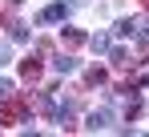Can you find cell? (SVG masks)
<instances>
[{"label": "cell", "mask_w": 149, "mask_h": 137, "mask_svg": "<svg viewBox=\"0 0 149 137\" xmlns=\"http://www.w3.org/2000/svg\"><path fill=\"white\" fill-rule=\"evenodd\" d=\"M4 121H20V125H24L28 121V105L16 101V97H4ZM20 125H16V129H20Z\"/></svg>", "instance_id": "obj_3"}, {"label": "cell", "mask_w": 149, "mask_h": 137, "mask_svg": "<svg viewBox=\"0 0 149 137\" xmlns=\"http://www.w3.org/2000/svg\"><path fill=\"white\" fill-rule=\"evenodd\" d=\"M65 4H73V8H81V4H85V0H65Z\"/></svg>", "instance_id": "obj_18"}, {"label": "cell", "mask_w": 149, "mask_h": 137, "mask_svg": "<svg viewBox=\"0 0 149 137\" xmlns=\"http://www.w3.org/2000/svg\"><path fill=\"white\" fill-rule=\"evenodd\" d=\"M89 48H93V52H109V48H113V32H93V36H89Z\"/></svg>", "instance_id": "obj_10"}, {"label": "cell", "mask_w": 149, "mask_h": 137, "mask_svg": "<svg viewBox=\"0 0 149 137\" xmlns=\"http://www.w3.org/2000/svg\"><path fill=\"white\" fill-rule=\"evenodd\" d=\"M141 113H145V101H141V97H133V101H129V109H125V117H129V121H137Z\"/></svg>", "instance_id": "obj_14"}, {"label": "cell", "mask_w": 149, "mask_h": 137, "mask_svg": "<svg viewBox=\"0 0 149 137\" xmlns=\"http://www.w3.org/2000/svg\"><path fill=\"white\" fill-rule=\"evenodd\" d=\"M137 28H141V20H137V16H121V20L113 24V28H109V32H113V36H133V32H137Z\"/></svg>", "instance_id": "obj_6"}, {"label": "cell", "mask_w": 149, "mask_h": 137, "mask_svg": "<svg viewBox=\"0 0 149 137\" xmlns=\"http://www.w3.org/2000/svg\"><path fill=\"white\" fill-rule=\"evenodd\" d=\"M69 12H73V4H65V0H52V4H45V8H40L36 24H61Z\"/></svg>", "instance_id": "obj_2"}, {"label": "cell", "mask_w": 149, "mask_h": 137, "mask_svg": "<svg viewBox=\"0 0 149 137\" xmlns=\"http://www.w3.org/2000/svg\"><path fill=\"white\" fill-rule=\"evenodd\" d=\"M28 36H32V32H28L24 20H8V41H12V45H24Z\"/></svg>", "instance_id": "obj_9"}, {"label": "cell", "mask_w": 149, "mask_h": 137, "mask_svg": "<svg viewBox=\"0 0 149 137\" xmlns=\"http://www.w3.org/2000/svg\"><path fill=\"white\" fill-rule=\"evenodd\" d=\"M4 4H8V8H20V4H24V0H4Z\"/></svg>", "instance_id": "obj_17"}, {"label": "cell", "mask_w": 149, "mask_h": 137, "mask_svg": "<svg viewBox=\"0 0 149 137\" xmlns=\"http://www.w3.org/2000/svg\"><path fill=\"white\" fill-rule=\"evenodd\" d=\"M85 85H89V89H101V85H105V68H89V73H85Z\"/></svg>", "instance_id": "obj_13"}, {"label": "cell", "mask_w": 149, "mask_h": 137, "mask_svg": "<svg viewBox=\"0 0 149 137\" xmlns=\"http://www.w3.org/2000/svg\"><path fill=\"white\" fill-rule=\"evenodd\" d=\"M0 65H12V48L8 45H0Z\"/></svg>", "instance_id": "obj_16"}, {"label": "cell", "mask_w": 149, "mask_h": 137, "mask_svg": "<svg viewBox=\"0 0 149 137\" xmlns=\"http://www.w3.org/2000/svg\"><path fill=\"white\" fill-rule=\"evenodd\" d=\"M77 113H81V97H65L61 109H56V125L61 129H81L77 125Z\"/></svg>", "instance_id": "obj_1"}, {"label": "cell", "mask_w": 149, "mask_h": 137, "mask_svg": "<svg viewBox=\"0 0 149 137\" xmlns=\"http://www.w3.org/2000/svg\"><path fill=\"white\" fill-rule=\"evenodd\" d=\"M145 32H149V16H145Z\"/></svg>", "instance_id": "obj_19"}, {"label": "cell", "mask_w": 149, "mask_h": 137, "mask_svg": "<svg viewBox=\"0 0 149 137\" xmlns=\"http://www.w3.org/2000/svg\"><path fill=\"white\" fill-rule=\"evenodd\" d=\"M12 93H16V85H12L8 77H0V101H4V97H12Z\"/></svg>", "instance_id": "obj_15"}, {"label": "cell", "mask_w": 149, "mask_h": 137, "mask_svg": "<svg viewBox=\"0 0 149 137\" xmlns=\"http://www.w3.org/2000/svg\"><path fill=\"white\" fill-rule=\"evenodd\" d=\"M52 68H56V73H73L77 57H73V52H61V57H52Z\"/></svg>", "instance_id": "obj_11"}, {"label": "cell", "mask_w": 149, "mask_h": 137, "mask_svg": "<svg viewBox=\"0 0 149 137\" xmlns=\"http://www.w3.org/2000/svg\"><path fill=\"white\" fill-rule=\"evenodd\" d=\"M61 41H65L69 48L85 45V28H77V24H65V28H61Z\"/></svg>", "instance_id": "obj_8"}, {"label": "cell", "mask_w": 149, "mask_h": 137, "mask_svg": "<svg viewBox=\"0 0 149 137\" xmlns=\"http://www.w3.org/2000/svg\"><path fill=\"white\" fill-rule=\"evenodd\" d=\"M85 129H89V133L113 129V109H97V113H89V117H85Z\"/></svg>", "instance_id": "obj_4"}, {"label": "cell", "mask_w": 149, "mask_h": 137, "mask_svg": "<svg viewBox=\"0 0 149 137\" xmlns=\"http://www.w3.org/2000/svg\"><path fill=\"white\" fill-rule=\"evenodd\" d=\"M52 93H56V89H45V93H36V97H32V105H36V109H40L45 117H56V109H61Z\"/></svg>", "instance_id": "obj_5"}, {"label": "cell", "mask_w": 149, "mask_h": 137, "mask_svg": "<svg viewBox=\"0 0 149 137\" xmlns=\"http://www.w3.org/2000/svg\"><path fill=\"white\" fill-rule=\"evenodd\" d=\"M40 73H45V61L40 57H28L24 65H20V77L24 81H40Z\"/></svg>", "instance_id": "obj_7"}, {"label": "cell", "mask_w": 149, "mask_h": 137, "mask_svg": "<svg viewBox=\"0 0 149 137\" xmlns=\"http://www.w3.org/2000/svg\"><path fill=\"white\" fill-rule=\"evenodd\" d=\"M109 65H133V52L129 48H109Z\"/></svg>", "instance_id": "obj_12"}]
</instances>
